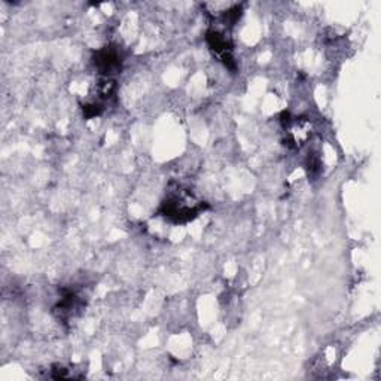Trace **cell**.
Here are the masks:
<instances>
[{"label":"cell","mask_w":381,"mask_h":381,"mask_svg":"<svg viewBox=\"0 0 381 381\" xmlns=\"http://www.w3.org/2000/svg\"><path fill=\"white\" fill-rule=\"evenodd\" d=\"M203 210L204 203L197 200L189 189L177 188L168 192L160 209V215L173 223H187L199 216Z\"/></svg>","instance_id":"6da1fadb"},{"label":"cell","mask_w":381,"mask_h":381,"mask_svg":"<svg viewBox=\"0 0 381 381\" xmlns=\"http://www.w3.org/2000/svg\"><path fill=\"white\" fill-rule=\"evenodd\" d=\"M207 44H209L210 49L215 52V55H218L219 60L223 61L225 66L234 67L233 45L227 36H225L222 32L210 30L207 33Z\"/></svg>","instance_id":"7a4b0ae2"},{"label":"cell","mask_w":381,"mask_h":381,"mask_svg":"<svg viewBox=\"0 0 381 381\" xmlns=\"http://www.w3.org/2000/svg\"><path fill=\"white\" fill-rule=\"evenodd\" d=\"M94 64L100 70V74L110 78L112 74L119 72L121 69V54L117 48L106 47L100 51H97L94 55Z\"/></svg>","instance_id":"3957f363"}]
</instances>
